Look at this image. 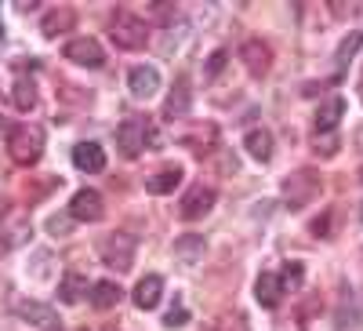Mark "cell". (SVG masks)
<instances>
[{
  "label": "cell",
  "instance_id": "cell-23",
  "mask_svg": "<svg viewBox=\"0 0 363 331\" xmlns=\"http://www.w3.org/2000/svg\"><path fill=\"white\" fill-rule=\"evenodd\" d=\"M15 313H18L22 320H29V324H40V327H51V324H55V310L44 306V303H18Z\"/></svg>",
  "mask_w": 363,
  "mask_h": 331
},
{
  "label": "cell",
  "instance_id": "cell-26",
  "mask_svg": "<svg viewBox=\"0 0 363 331\" xmlns=\"http://www.w3.org/2000/svg\"><path fill=\"white\" fill-rule=\"evenodd\" d=\"M316 153H320V157H335V153H338V139H335V131L323 135V139L316 135Z\"/></svg>",
  "mask_w": 363,
  "mask_h": 331
},
{
  "label": "cell",
  "instance_id": "cell-5",
  "mask_svg": "<svg viewBox=\"0 0 363 331\" xmlns=\"http://www.w3.org/2000/svg\"><path fill=\"white\" fill-rule=\"evenodd\" d=\"M320 190H323L320 175L306 168V171H294V175L287 178V183H284V190H280V193H284V200H287L291 207H306V204H309Z\"/></svg>",
  "mask_w": 363,
  "mask_h": 331
},
{
  "label": "cell",
  "instance_id": "cell-10",
  "mask_svg": "<svg viewBox=\"0 0 363 331\" xmlns=\"http://www.w3.org/2000/svg\"><path fill=\"white\" fill-rule=\"evenodd\" d=\"M240 58L247 63V73H251V77H265L269 66H272V51H269V44L258 40V37L244 40V48H240Z\"/></svg>",
  "mask_w": 363,
  "mask_h": 331
},
{
  "label": "cell",
  "instance_id": "cell-27",
  "mask_svg": "<svg viewBox=\"0 0 363 331\" xmlns=\"http://www.w3.org/2000/svg\"><path fill=\"white\" fill-rule=\"evenodd\" d=\"M186 320H189V310H186V306H171V310H167V317H164V324H167V327H182Z\"/></svg>",
  "mask_w": 363,
  "mask_h": 331
},
{
  "label": "cell",
  "instance_id": "cell-9",
  "mask_svg": "<svg viewBox=\"0 0 363 331\" xmlns=\"http://www.w3.org/2000/svg\"><path fill=\"white\" fill-rule=\"evenodd\" d=\"M189 106H193L189 77L178 73V80H174V87H171V95H167V102H164V120H182V116H189Z\"/></svg>",
  "mask_w": 363,
  "mask_h": 331
},
{
  "label": "cell",
  "instance_id": "cell-28",
  "mask_svg": "<svg viewBox=\"0 0 363 331\" xmlns=\"http://www.w3.org/2000/svg\"><path fill=\"white\" fill-rule=\"evenodd\" d=\"M301 281V266L298 262H291L287 269H284V277H280V284H298Z\"/></svg>",
  "mask_w": 363,
  "mask_h": 331
},
{
  "label": "cell",
  "instance_id": "cell-7",
  "mask_svg": "<svg viewBox=\"0 0 363 331\" xmlns=\"http://www.w3.org/2000/svg\"><path fill=\"white\" fill-rule=\"evenodd\" d=\"M62 55L69 58V63L87 66V70H99V66L106 63L102 44H99V40H91V37H77V40H69V44L62 48Z\"/></svg>",
  "mask_w": 363,
  "mask_h": 331
},
{
  "label": "cell",
  "instance_id": "cell-15",
  "mask_svg": "<svg viewBox=\"0 0 363 331\" xmlns=\"http://www.w3.org/2000/svg\"><path fill=\"white\" fill-rule=\"evenodd\" d=\"M73 22H77V11H73V8H55V11H48V15L40 18V33H44V37L69 33Z\"/></svg>",
  "mask_w": 363,
  "mask_h": 331
},
{
  "label": "cell",
  "instance_id": "cell-22",
  "mask_svg": "<svg viewBox=\"0 0 363 331\" xmlns=\"http://www.w3.org/2000/svg\"><path fill=\"white\" fill-rule=\"evenodd\" d=\"M178 183H182V168H160L153 178H145V190L157 193V197H164V193H171Z\"/></svg>",
  "mask_w": 363,
  "mask_h": 331
},
{
  "label": "cell",
  "instance_id": "cell-6",
  "mask_svg": "<svg viewBox=\"0 0 363 331\" xmlns=\"http://www.w3.org/2000/svg\"><path fill=\"white\" fill-rule=\"evenodd\" d=\"M106 215V200L99 190H77L69 200V219L73 222H99Z\"/></svg>",
  "mask_w": 363,
  "mask_h": 331
},
{
  "label": "cell",
  "instance_id": "cell-17",
  "mask_svg": "<svg viewBox=\"0 0 363 331\" xmlns=\"http://www.w3.org/2000/svg\"><path fill=\"white\" fill-rule=\"evenodd\" d=\"M280 295H284V284H280V277L277 273H262L258 281H255V298L265 306V310H272V306H280Z\"/></svg>",
  "mask_w": 363,
  "mask_h": 331
},
{
  "label": "cell",
  "instance_id": "cell-11",
  "mask_svg": "<svg viewBox=\"0 0 363 331\" xmlns=\"http://www.w3.org/2000/svg\"><path fill=\"white\" fill-rule=\"evenodd\" d=\"M128 87H131V95L135 99H153L160 92V73L157 66H135L128 73Z\"/></svg>",
  "mask_w": 363,
  "mask_h": 331
},
{
  "label": "cell",
  "instance_id": "cell-21",
  "mask_svg": "<svg viewBox=\"0 0 363 331\" xmlns=\"http://www.w3.org/2000/svg\"><path fill=\"white\" fill-rule=\"evenodd\" d=\"M11 102H15V109L29 113V109L37 106V84L29 80V77H18V80L11 84Z\"/></svg>",
  "mask_w": 363,
  "mask_h": 331
},
{
  "label": "cell",
  "instance_id": "cell-1",
  "mask_svg": "<svg viewBox=\"0 0 363 331\" xmlns=\"http://www.w3.org/2000/svg\"><path fill=\"white\" fill-rule=\"evenodd\" d=\"M8 153H11V161L22 164V168L37 164L40 153H44V131H40L37 124H18V128H11V135H8Z\"/></svg>",
  "mask_w": 363,
  "mask_h": 331
},
{
  "label": "cell",
  "instance_id": "cell-24",
  "mask_svg": "<svg viewBox=\"0 0 363 331\" xmlns=\"http://www.w3.org/2000/svg\"><path fill=\"white\" fill-rule=\"evenodd\" d=\"M359 48H363V33H359V29H352V33L338 44V51H335V66H338V73L352 63V55H356Z\"/></svg>",
  "mask_w": 363,
  "mask_h": 331
},
{
  "label": "cell",
  "instance_id": "cell-8",
  "mask_svg": "<svg viewBox=\"0 0 363 331\" xmlns=\"http://www.w3.org/2000/svg\"><path fill=\"white\" fill-rule=\"evenodd\" d=\"M211 207H215V190L211 186H203V183H196L186 197H182V204H178V215L182 219H200V215H207Z\"/></svg>",
  "mask_w": 363,
  "mask_h": 331
},
{
  "label": "cell",
  "instance_id": "cell-20",
  "mask_svg": "<svg viewBox=\"0 0 363 331\" xmlns=\"http://www.w3.org/2000/svg\"><path fill=\"white\" fill-rule=\"evenodd\" d=\"M87 291H91V284H87V277H80V273H66L62 284H58V298H62L66 306H77Z\"/></svg>",
  "mask_w": 363,
  "mask_h": 331
},
{
  "label": "cell",
  "instance_id": "cell-2",
  "mask_svg": "<svg viewBox=\"0 0 363 331\" xmlns=\"http://www.w3.org/2000/svg\"><path fill=\"white\" fill-rule=\"evenodd\" d=\"M109 37L120 51H138L149 40V26H145V18H138L131 11H116L109 22Z\"/></svg>",
  "mask_w": 363,
  "mask_h": 331
},
{
  "label": "cell",
  "instance_id": "cell-4",
  "mask_svg": "<svg viewBox=\"0 0 363 331\" xmlns=\"http://www.w3.org/2000/svg\"><path fill=\"white\" fill-rule=\"evenodd\" d=\"M135 237L131 233H109L102 237V244H99V255L109 269H120V273H128V269L135 266Z\"/></svg>",
  "mask_w": 363,
  "mask_h": 331
},
{
  "label": "cell",
  "instance_id": "cell-18",
  "mask_svg": "<svg viewBox=\"0 0 363 331\" xmlns=\"http://www.w3.org/2000/svg\"><path fill=\"white\" fill-rule=\"evenodd\" d=\"M244 149H247V153L255 157V161H269L272 157V135L265 131V128H251L247 135H244Z\"/></svg>",
  "mask_w": 363,
  "mask_h": 331
},
{
  "label": "cell",
  "instance_id": "cell-32",
  "mask_svg": "<svg viewBox=\"0 0 363 331\" xmlns=\"http://www.w3.org/2000/svg\"><path fill=\"white\" fill-rule=\"evenodd\" d=\"M48 331H62V327H58V324H51V327H48Z\"/></svg>",
  "mask_w": 363,
  "mask_h": 331
},
{
  "label": "cell",
  "instance_id": "cell-30",
  "mask_svg": "<svg viewBox=\"0 0 363 331\" xmlns=\"http://www.w3.org/2000/svg\"><path fill=\"white\" fill-rule=\"evenodd\" d=\"M48 229H51V233H66V229H69V219H51Z\"/></svg>",
  "mask_w": 363,
  "mask_h": 331
},
{
  "label": "cell",
  "instance_id": "cell-14",
  "mask_svg": "<svg viewBox=\"0 0 363 331\" xmlns=\"http://www.w3.org/2000/svg\"><path fill=\"white\" fill-rule=\"evenodd\" d=\"M160 298H164V281L157 273H149V277H142L135 284V306L138 310H157Z\"/></svg>",
  "mask_w": 363,
  "mask_h": 331
},
{
  "label": "cell",
  "instance_id": "cell-16",
  "mask_svg": "<svg viewBox=\"0 0 363 331\" xmlns=\"http://www.w3.org/2000/svg\"><path fill=\"white\" fill-rule=\"evenodd\" d=\"M203 237H196V233H186V237H178L174 240V259L182 262V266H196L200 259H203Z\"/></svg>",
  "mask_w": 363,
  "mask_h": 331
},
{
  "label": "cell",
  "instance_id": "cell-19",
  "mask_svg": "<svg viewBox=\"0 0 363 331\" xmlns=\"http://www.w3.org/2000/svg\"><path fill=\"white\" fill-rule=\"evenodd\" d=\"M120 284L116 281H99V284H91V306L95 310H113L120 303Z\"/></svg>",
  "mask_w": 363,
  "mask_h": 331
},
{
  "label": "cell",
  "instance_id": "cell-31",
  "mask_svg": "<svg viewBox=\"0 0 363 331\" xmlns=\"http://www.w3.org/2000/svg\"><path fill=\"white\" fill-rule=\"evenodd\" d=\"M0 40H4V22H0Z\"/></svg>",
  "mask_w": 363,
  "mask_h": 331
},
{
  "label": "cell",
  "instance_id": "cell-13",
  "mask_svg": "<svg viewBox=\"0 0 363 331\" xmlns=\"http://www.w3.org/2000/svg\"><path fill=\"white\" fill-rule=\"evenodd\" d=\"M345 116V99L342 95H335V99H327V102H320V109H316V135H330L338 128V120Z\"/></svg>",
  "mask_w": 363,
  "mask_h": 331
},
{
  "label": "cell",
  "instance_id": "cell-25",
  "mask_svg": "<svg viewBox=\"0 0 363 331\" xmlns=\"http://www.w3.org/2000/svg\"><path fill=\"white\" fill-rule=\"evenodd\" d=\"M225 63H229V51H225V48H218V51H211V58H207V66H203V77H218V73L225 70Z\"/></svg>",
  "mask_w": 363,
  "mask_h": 331
},
{
  "label": "cell",
  "instance_id": "cell-3",
  "mask_svg": "<svg viewBox=\"0 0 363 331\" xmlns=\"http://www.w3.org/2000/svg\"><path fill=\"white\" fill-rule=\"evenodd\" d=\"M157 142V131H153V124L149 120H142V116H131V120H124V124L116 128V149L124 153L128 161H135L145 146H153Z\"/></svg>",
  "mask_w": 363,
  "mask_h": 331
},
{
  "label": "cell",
  "instance_id": "cell-12",
  "mask_svg": "<svg viewBox=\"0 0 363 331\" xmlns=\"http://www.w3.org/2000/svg\"><path fill=\"white\" fill-rule=\"evenodd\" d=\"M73 164L80 171H87V175H95V171L106 168V149L99 142H77L73 146Z\"/></svg>",
  "mask_w": 363,
  "mask_h": 331
},
{
  "label": "cell",
  "instance_id": "cell-29",
  "mask_svg": "<svg viewBox=\"0 0 363 331\" xmlns=\"http://www.w3.org/2000/svg\"><path fill=\"white\" fill-rule=\"evenodd\" d=\"M313 233H316V237H330V215L316 219V222H313Z\"/></svg>",
  "mask_w": 363,
  "mask_h": 331
}]
</instances>
